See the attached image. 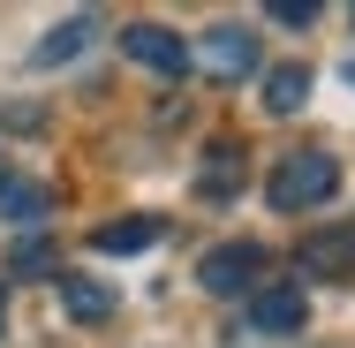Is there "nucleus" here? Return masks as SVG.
Wrapping results in <instances>:
<instances>
[{"label":"nucleus","mask_w":355,"mask_h":348,"mask_svg":"<svg viewBox=\"0 0 355 348\" xmlns=\"http://www.w3.org/2000/svg\"><path fill=\"white\" fill-rule=\"evenodd\" d=\"M333 190H340V167H333V151H287L280 167H272V182H265L272 212H318Z\"/></svg>","instance_id":"f257e3e1"},{"label":"nucleus","mask_w":355,"mask_h":348,"mask_svg":"<svg viewBox=\"0 0 355 348\" xmlns=\"http://www.w3.org/2000/svg\"><path fill=\"white\" fill-rule=\"evenodd\" d=\"M189 69L219 76V83L250 76V69H257V31H242V23H212V31H205V46L189 53Z\"/></svg>","instance_id":"f03ea898"},{"label":"nucleus","mask_w":355,"mask_h":348,"mask_svg":"<svg viewBox=\"0 0 355 348\" xmlns=\"http://www.w3.org/2000/svg\"><path fill=\"white\" fill-rule=\"evenodd\" d=\"M121 53L144 61V69H159V76H182V69H189V46H182L166 23H121Z\"/></svg>","instance_id":"7ed1b4c3"},{"label":"nucleus","mask_w":355,"mask_h":348,"mask_svg":"<svg viewBox=\"0 0 355 348\" xmlns=\"http://www.w3.org/2000/svg\"><path fill=\"white\" fill-rule=\"evenodd\" d=\"M257 265H265V250H257V242H219V250H205L197 280H205L212 295H242V288L257 280Z\"/></svg>","instance_id":"20e7f679"},{"label":"nucleus","mask_w":355,"mask_h":348,"mask_svg":"<svg viewBox=\"0 0 355 348\" xmlns=\"http://www.w3.org/2000/svg\"><path fill=\"white\" fill-rule=\"evenodd\" d=\"M302 318H310L302 288H257L250 295V333H302Z\"/></svg>","instance_id":"39448f33"},{"label":"nucleus","mask_w":355,"mask_h":348,"mask_svg":"<svg viewBox=\"0 0 355 348\" xmlns=\"http://www.w3.org/2000/svg\"><path fill=\"white\" fill-rule=\"evenodd\" d=\"M302 99H310V69H302V61H280V69H265V106H272V114H295Z\"/></svg>","instance_id":"423d86ee"},{"label":"nucleus","mask_w":355,"mask_h":348,"mask_svg":"<svg viewBox=\"0 0 355 348\" xmlns=\"http://www.w3.org/2000/svg\"><path fill=\"white\" fill-rule=\"evenodd\" d=\"M159 242V219H106L98 235H91V250H106V258H121V250H151Z\"/></svg>","instance_id":"0eeeda50"},{"label":"nucleus","mask_w":355,"mask_h":348,"mask_svg":"<svg viewBox=\"0 0 355 348\" xmlns=\"http://www.w3.org/2000/svg\"><path fill=\"white\" fill-rule=\"evenodd\" d=\"M91 31H98L91 15H69V23H53V38H38V53H31V61H38V69L69 61V53H83V38H91Z\"/></svg>","instance_id":"6e6552de"},{"label":"nucleus","mask_w":355,"mask_h":348,"mask_svg":"<svg viewBox=\"0 0 355 348\" xmlns=\"http://www.w3.org/2000/svg\"><path fill=\"white\" fill-rule=\"evenodd\" d=\"M61 303H69V310L83 318V326H98V318L114 310V295H106L98 280H76V273H61Z\"/></svg>","instance_id":"1a4fd4ad"},{"label":"nucleus","mask_w":355,"mask_h":348,"mask_svg":"<svg viewBox=\"0 0 355 348\" xmlns=\"http://www.w3.org/2000/svg\"><path fill=\"white\" fill-rule=\"evenodd\" d=\"M302 258H310V265H355V227H348V235H318V242H302Z\"/></svg>","instance_id":"9d476101"},{"label":"nucleus","mask_w":355,"mask_h":348,"mask_svg":"<svg viewBox=\"0 0 355 348\" xmlns=\"http://www.w3.org/2000/svg\"><path fill=\"white\" fill-rule=\"evenodd\" d=\"M318 0H272V23H310Z\"/></svg>","instance_id":"9b49d317"},{"label":"nucleus","mask_w":355,"mask_h":348,"mask_svg":"<svg viewBox=\"0 0 355 348\" xmlns=\"http://www.w3.org/2000/svg\"><path fill=\"white\" fill-rule=\"evenodd\" d=\"M8 205H15V219H38V212H46V197H38V190H15Z\"/></svg>","instance_id":"f8f14e48"},{"label":"nucleus","mask_w":355,"mask_h":348,"mask_svg":"<svg viewBox=\"0 0 355 348\" xmlns=\"http://www.w3.org/2000/svg\"><path fill=\"white\" fill-rule=\"evenodd\" d=\"M0 333H8V295H0Z\"/></svg>","instance_id":"ddd939ff"},{"label":"nucleus","mask_w":355,"mask_h":348,"mask_svg":"<svg viewBox=\"0 0 355 348\" xmlns=\"http://www.w3.org/2000/svg\"><path fill=\"white\" fill-rule=\"evenodd\" d=\"M0 190H8V167H0Z\"/></svg>","instance_id":"4468645a"}]
</instances>
